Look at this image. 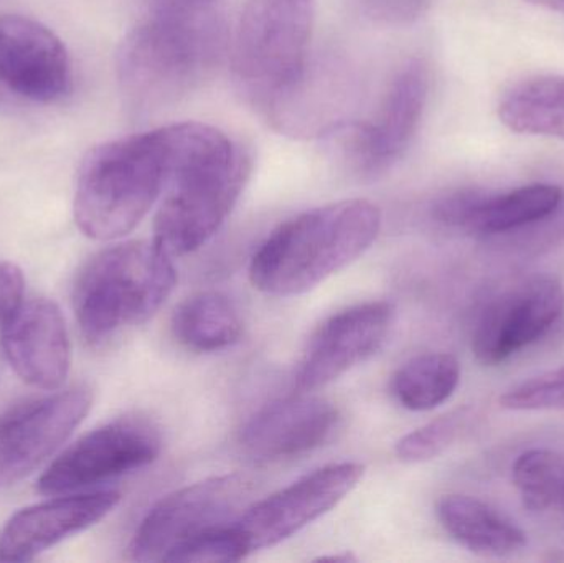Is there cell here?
<instances>
[{"mask_svg":"<svg viewBox=\"0 0 564 563\" xmlns=\"http://www.w3.org/2000/svg\"><path fill=\"white\" fill-rule=\"evenodd\" d=\"M250 175L240 142L215 126L174 124V165L152 241L172 258L200 250L227 221Z\"/></svg>","mask_w":564,"mask_h":563,"instance_id":"6da1fadb","label":"cell"},{"mask_svg":"<svg viewBox=\"0 0 564 563\" xmlns=\"http://www.w3.org/2000/svg\"><path fill=\"white\" fill-rule=\"evenodd\" d=\"M225 50L227 29L214 7L155 9L119 48V83L138 111L171 108L214 75Z\"/></svg>","mask_w":564,"mask_h":563,"instance_id":"7a4b0ae2","label":"cell"},{"mask_svg":"<svg viewBox=\"0 0 564 563\" xmlns=\"http://www.w3.org/2000/svg\"><path fill=\"white\" fill-rule=\"evenodd\" d=\"M380 228V208L361 198L312 208L264 240L251 260V283L271 296L307 293L358 260Z\"/></svg>","mask_w":564,"mask_h":563,"instance_id":"3957f363","label":"cell"},{"mask_svg":"<svg viewBox=\"0 0 564 563\" xmlns=\"http://www.w3.org/2000/svg\"><path fill=\"white\" fill-rule=\"evenodd\" d=\"M174 165V124L105 142L88 152L73 214L93 240L131 234L167 187Z\"/></svg>","mask_w":564,"mask_h":563,"instance_id":"277c9868","label":"cell"},{"mask_svg":"<svg viewBox=\"0 0 564 563\" xmlns=\"http://www.w3.org/2000/svg\"><path fill=\"white\" fill-rule=\"evenodd\" d=\"M177 283L171 255L154 241L112 245L89 258L73 284V311L89 344L108 343L151 320Z\"/></svg>","mask_w":564,"mask_h":563,"instance_id":"5b68a950","label":"cell"},{"mask_svg":"<svg viewBox=\"0 0 564 563\" xmlns=\"http://www.w3.org/2000/svg\"><path fill=\"white\" fill-rule=\"evenodd\" d=\"M314 17L315 0H245L231 55L238 83L257 105L304 72Z\"/></svg>","mask_w":564,"mask_h":563,"instance_id":"8992f818","label":"cell"},{"mask_svg":"<svg viewBox=\"0 0 564 563\" xmlns=\"http://www.w3.org/2000/svg\"><path fill=\"white\" fill-rule=\"evenodd\" d=\"M253 483L243 475L214 476L162 498L142 519L128 549L129 561L165 562L172 552L248 508Z\"/></svg>","mask_w":564,"mask_h":563,"instance_id":"52a82bcc","label":"cell"},{"mask_svg":"<svg viewBox=\"0 0 564 563\" xmlns=\"http://www.w3.org/2000/svg\"><path fill=\"white\" fill-rule=\"evenodd\" d=\"M162 452L158 425L139 415L112 420L73 443L39 479L45 496L72 495L138 472Z\"/></svg>","mask_w":564,"mask_h":563,"instance_id":"ba28073f","label":"cell"},{"mask_svg":"<svg viewBox=\"0 0 564 563\" xmlns=\"http://www.w3.org/2000/svg\"><path fill=\"white\" fill-rule=\"evenodd\" d=\"M427 98L430 69L423 59H410L391 78L373 116L345 134L341 144L351 167L368 177L393 167L416 136Z\"/></svg>","mask_w":564,"mask_h":563,"instance_id":"9c48e42d","label":"cell"},{"mask_svg":"<svg viewBox=\"0 0 564 563\" xmlns=\"http://www.w3.org/2000/svg\"><path fill=\"white\" fill-rule=\"evenodd\" d=\"M93 405L88 387L29 399L0 416V489L32 475L85 420Z\"/></svg>","mask_w":564,"mask_h":563,"instance_id":"30bf717a","label":"cell"},{"mask_svg":"<svg viewBox=\"0 0 564 563\" xmlns=\"http://www.w3.org/2000/svg\"><path fill=\"white\" fill-rule=\"evenodd\" d=\"M358 463H334L248 506L235 526L250 554L274 548L337 508L364 478Z\"/></svg>","mask_w":564,"mask_h":563,"instance_id":"8fae6325","label":"cell"},{"mask_svg":"<svg viewBox=\"0 0 564 563\" xmlns=\"http://www.w3.org/2000/svg\"><path fill=\"white\" fill-rule=\"evenodd\" d=\"M564 314V286L556 278H527L492 297L477 320L473 350L484 366H499L542 339Z\"/></svg>","mask_w":564,"mask_h":563,"instance_id":"7c38bea8","label":"cell"},{"mask_svg":"<svg viewBox=\"0 0 564 563\" xmlns=\"http://www.w3.org/2000/svg\"><path fill=\"white\" fill-rule=\"evenodd\" d=\"M397 310L387 301L355 304L317 327L295 372V389L307 393L334 382L387 344Z\"/></svg>","mask_w":564,"mask_h":563,"instance_id":"4fadbf2b","label":"cell"},{"mask_svg":"<svg viewBox=\"0 0 564 563\" xmlns=\"http://www.w3.org/2000/svg\"><path fill=\"white\" fill-rule=\"evenodd\" d=\"M0 344L13 372L42 390H56L72 369V343L58 304L25 297L2 321Z\"/></svg>","mask_w":564,"mask_h":563,"instance_id":"5bb4252c","label":"cell"},{"mask_svg":"<svg viewBox=\"0 0 564 563\" xmlns=\"http://www.w3.org/2000/svg\"><path fill=\"white\" fill-rule=\"evenodd\" d=\"M0 83L30 101L63 98L72 66L62 40L29 17L0 15Z\"/></svg>","mask_w":564,"mask_h":563,"instance_id":"9a60e30c","label":"cell"},{"mask_svg":"<svg viewBox=\"0 0 564 563\" xmlns=\"http://www.w3.org/2000/svg\"><path fill=\"white\" fill-rule=\"evenodd\" d=\"M119 501L118 491L72 492L22 509L0 531V562L33 561L65 539L98 524Z\"/></svg>","mask_w":564,"mask_h":563,"instance_id":"2e32d148","label":"cell"},{"mask_svg":"<svg viewBox=\"0 0 564 563\" xmlns=\"http://www.w3.org/2000/svg\"><path fill=\"white\" fill-rule=\"evenodd\" d=\"M340 425L337 407L321 397H289L271 403L241 429L240 445L261 462H280L314 452Z\"/></svg>","mask_w":564,"mask_h":563,"instance_id":"e0dca14e","label":"cell"},{"mask_svg":"<svg viewBox=\"0 0 564 563\" xmlns=\"http://www.w3.org/2000/svg\"><path fill=\"white\" fill-rule=\"evenodd\" d=\"M350 93V75L344 65L334 59H308L302 75L261 108L284 134L324 136L344 126Z\"/></svg>","mask_w":564,"mask_h":563,"instance_id":"ac0fdd59","label":"cell"},{"mask_svg":"<svg viewBox=\"0 0 564 563\" xmlns=\"http://www.w3.org/2000/svg\"><path fill=\"white\" fill-rule=\"evenodd\" d=\"M562 202V188L552 184L525 185L499 195L457 191L433 205V217L467 234H507L552 217Z\"/></svg>","mask_w":564,"mask_h":563,"instance_id":"d6986e66","label":"cell"},{"mask_svg":"<svg viewBox=\"0 0 564 563\" xmlns=\"http://www.w3.org/2000/svg\"><path fill=\"white\" fill-rule=\"evenodd\" d=\"M436 516L444 531L473 554L509 557L525 549V532L480 499L444 496L437 501Z\"/></svg>","mask_w":564,"mask_h":563,"instance_id":"ffe728a7","label":"cell"},{"mask_svg":"<svg viewBox=\"0 0 564 563\" xmlns=\"http://www.w3.org/2000/svg\"><path fill=\"white\" fill-rule=\"evenodd\" d=\"M171 329L185 349L214 354L237 346L245 324L240 310L227 294L202 291L175 307Z\"/></svg>","mask_w":564,"mask_h":563,"instance_id":"44dd1931","label":"cell"},{"mask_svg":"<svg viewBox=\"0 0 564 563\" xmlns=\"http://www.w3.org/2000/svg\"><path fill=\"white\" fill-rule=\"evenodd\" d=\"M499 118L519 134L564 141V78L539 76L513 86L499 102Z\"/></svg>","mask_w":564,"mask_h":563,"instance_id":"7402d4cb","label":"cell"},{"mask_svg":"<svg viewBox=\"0 0 564 563\" xmlns=\"http://www.w3.org/2000/svg\"><path fill=\"white\" fill-rule=\"evenodd\" d=\"M460 382V364L447 353L421 354L391 377L390 392L403 409L430 412L453 397Z\"/></svg>","mask_w":564,"mask_h":563,"instance_id":"603a6c76","label":"cell"},{"mask_svg":"<svg viewBox=\"0 0 564 563\" xmlns=\"http://www.w3.org/2000/svg\"><path fill=\"white\" fill-rule=\"evenodd\" d=\"M523 506L533 512L564 508V456L552 450L522 453L512 468Z\"/></svg>","mask_w":564,"mask_h":563,"instance_id":"cb8c5ba5","label":"cell"},{"mask_svg":"<svg viewBox=\"0 0 564 563\" xmlns=\"http://www.w3.org/2000/svg\"><path fill=\"white\" fill-rule=\"evenodd\" d=\"M473 416L474 410L463 407L408 433L397 443L398 458L404 463H424L437 458L459 439Z\"/></svg>","mask_w":564,"mask_h":563,"instance_id":"d4e9b609","label":"cell"},{"mask_svg":"<svg viewBox=\"0 0 564 563\" xmlns=\"http://www.w3.org/2000/svg\"><path fill=\"white\" fill-rule=\"evenodd\" d=\"M237 521V519H235ZM234 522L218 526L192 539L169 555L172 563L240 562L250 555L240 531Z\"/></svg>","mask_w":564,"mask_h":563,"instance_id":"484cf974","label":"cell"},{"mask_svg":"<svg viewBox=\"0 0 564 563\" xmlns=\"http://www.w3.org/2000/svg\"><path fill=\"white\" fill-rule=\"evenodd\" d=\"M500 405L516 412L564 410V367L525 380L503 393Z\"/></svg>","mask_w":564,"mask_h":563,"instance_id":"4316f807","label":"cell"},{"mask_svg":"<svg viewBox=\"0 0 564 563\" xmlns=\"http://www.w3.org/2000/svg\"><path fill=\"white\" fill-rule=\"evenodd\" d=\"M357 9L373 23L406 26L426 15L437 0H354Z\"/></svg>","mask_w":564,"mask_h":563,"instance_id":"83f0119b","label":"cell"},{"mask_svg":"<svg viewBox=\"0 0 564 563\" xmlns=\"http://www.w3.org/2000/svg\"><path fill=\"white\" fill-rule=\"evenodd\" d=\"M22 271L12 263L0 261V323L15 310L23 297Z\"/></svg>","mask_w":564,"mask_h":563,"instance_id":"f1b7e54d","label":"cell"},{"mask_svg":"<svg viewBox=\"0 0 564 563\" xmlns=\"http://www.w3.org/2000/svg\"><path fill=\"white\" fill-rule=\"evenodd\" d=\"M533 6L545 7V9L556 10L564 13V0H527Z\"/></svg>","mask_w":564,"mask_h":563,"instance_id":"f546056e","label":"cell"}]
</instances>
